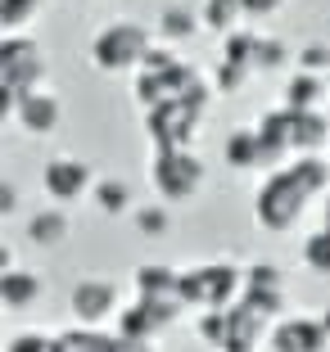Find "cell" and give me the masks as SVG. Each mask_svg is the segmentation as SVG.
Masks as SVG:
<instances>
[{"label":"cell","instance_id":"obj_1","mask_svg":"<svg viewBox=\"0 0 330 352\" xmlns=\"http://www.w3.org/2000/svg\"><path fill=\"white\" fill-rule=\"evenodd\" d=\"M330 186V163H321L317 154H303V158H289L285 167L262 181L258 190V204H254V217H258L262 230L280 235V230H294L308 212V204L317 195H326Z\"/></svg>","mask_w":330,"mask_h":352},{"label":"cell","instance_id":"obj_2","mask_svg":"<svg viewBox=\"0 0 330 352\" xmlns=\"http://www.w3.org/2000/svg\"><path fill=\"white\" fill-rule=\"evenodd\" d=\"M245 294V271L236 262H199V267H186L176 276V298L181 307H199V311H227L240 302Z\"/></svg>","mask_w":330,"mask_h":352},{"label":"cell","instance_id":"obj_3","mask_svg":"<svg viewBox=\"0 0 330 352\" xmlns=\"http://www.w3.org/2000/svg\"><path fill=\"white\" fill-rule=\"evenodd\" d=\"M154 50V36L132 19H114L109 28H100L91 36V68L95 73H136L145 63V54Z\"/></svg>","mask_w":330,"mask_h":352},{"label":"cell","instance_id":"obj_4","mask_svg":"<svg viewBox=\"0 0 330 352\" xmlns=\"http://www.w3.org/2000/svg\"><path fill=\"white\" fill-rule=\"evenodd\" d=\"M149 181H154V195L167 204H186L204 190L208 172L204 158L195 149H154V167H149Z\"/></svg>","mask_w":330,"mask_h":352},{"label":"cell","instance_id":"obj_5","mask_svg":"<svg viewBox=\"0 0 330 352\" xmlns=\"http://www.w3.org/2000/svg\"><path fill=\"white\" fill-rule=\"evenodd\" d=\"M45 77V59H41V45L32 36H0V86L10 91H37Z\"/></svg>","mask_w":330,"mask_h":352},{"label":"cell","instance_id":"obj_6","mask_svg":"<svg viewBox=\"0 0 330 352\" xmlns=\"http://www.w3.org/2000/svg\"><path fill=\"white\" fill-rule=\"evenodd\" d=\"M145 126H149L154 149H190L195 126H199V109L186 100H163L154 109H145Z\"/></svg>","mask_w":330,"mask_h":352},{"label":"cell","instance_id":"obj_7","mask_svg":"<svg viewBox=\"0 0 330 352\" xmlns=\"http://www.w3.org/2000/svg\"><path fill=\"white\" fill-rule=\"evenodd\" d=\"M68 311H72V321L86 325V330H104V321H118V285L114 280H104V276H86L72 285L68 294Z\"/></svg>","mask_w":330,"mask_h":352},{"label":"cell","instance_id":"obj_8","mask_svg":"<svg viewBox=\"0 0 330 352\" xmlns=\"http://www.w3.org/2000/svg\"><path fill=\"white\" fill-rule=\"evenodd\" d=\"M41 190H45V199H54V204L63 208V204H77V199L91 195L95 176L82 158H50V163L41 167Z\"/></svg>","mask_w":330,"mask_h":352},{"label":"cell","instance_id":"obj_9","mask_svg":"<svg viewBox=\"0 0 330 352\" xmlns=\"http://www.w3.org/2000/svg\"><path fill=\"white\" fill-rule=\"evenodd\" d=\"M330 339L321 330V316H280L267 330V352H326Z\"/></svg>","mask_w":330,"mask_h":352},{"label":"cell","instance_id":"obj_10","mask_svg":"<svg viewBox=\"0 0 330 352\" xmlns=\"http://www.w3.org/2000/svg\"><path fill=\"white\" fill-rule=\"evenodd\" d=\"M59 118H63V104H59V95H50L45 86L19 95L14 122H19L28 135H50V131H59Z\"/></svg>","mask_w":330,"mask_h":352},{"label":"cell","instance_id":"obj_11","mask_svg":"<svg viewBox=\"0 0 330 352\" xmlns=\"http://www.w3.org/2000/svg\"><path fill=\"white\" fill-rule=\"evenodd\" d=\"M240 298L254 302L258 311H267L271 321H276V311H285V280H280V271L271 262H254L245 271V294Z\"/></svg>","mask_w":330,"mask_h":352},{"label":"cell","instance_id":"obj_12","mask_svg":"<svg viewBox=\"0 0 330 352\" xmlns=\"http://www.w3.org/2000/svg\"><path fill=\"white\" fill-rule=\"evenodd\" d=\"M41 294H45L41 276L28 271V267H14V271L0 276V307L5 311H32L37 302H41Z\"/></svg>","mask_w":330,"mask_h":352},{"label":"cell","instance_id":"obj_13","mask_svg":"<svg viewBox=\"0 0 330 352\" xmlns=\"http://www.w3.org/2000/svg\"><path fill=\"white\" fill-rule=\"evenodd\" d=\"M222 158H227V167H236V172H258V167H267L258 126H236V131L227 135V145H222Z\"/></svg>","mask_w":330,"mask_h":352},{"label":"cell","instance_id":"obj_14","mask_svg":"<svg viewBox=\"0 0 330 352\" xmlns=\"http://www.w3.org/2000/svg\"><path fill=\"white\" fill-rule=\"evenodd\" d=\"M176 276L181 271L163 267V262H141L132 271V289H136V298H176Z\"/></svg>","mask_w":330,"mask_h":352},{"label":"cell","instance_id":"obj_15","mask_svg":"<svg viewBox=\"0 0 330 352\" xmlns=\"http://www.w3.org/2000/svg\"><path fill=\"white\" fill-rule=\"evenodd\" d=\"M321 100H330V86L326 77L317 73H294L285 86V109H294V113H317Z\"/></svg>","mask_w":330,"mask_h":352},{"label":"cell","instance_id":"obj_16","mask_svg":"<svg viewBox=\"0 0 330 352\" xmlns=\"http://www.w3.org/2000/svg\"><path fill=\"white\" fill-rule=\"evenodd\" d=\"M68 212L63 208H41V212H32L28 217V239L37 244V249H54V244H63L68 239Z\"/></svg>","mask_w":330,"mask_h":352},{"label":"cell","instance_id":"obj_17","mask_svg":"<svg viewBox=\"0 0 330 352\" xmlns=\"http://www.w3.org/2000/svg\"><path fill=\"white\" fill-rule=\"evenodd\" d=\"M195 32H199V14L186 10V5H167V10L158 14V41L163 45H181V41H190Z\"/></svg>","mask_w":330,"mask_h":352},{"label":"cell","instance_id":"obj_18","mask_svg":"<svg viewBox=\"0 0 330 352\" xmlns=\"http://www.w3.org/2000/svg\"><path fill=\"white\" fill-rule=\"evenodd\" d=\"M118 334L104 330H86V325H72V330L54 334V352H114Z\"/></svg>","mask_w":330,"mask_h":352},{"label":"cell","instance_id":"obj_19","mask_svg":"<svg viewBox=\"0 0 330 352\" xmlns=\"http://www.w3.org/2000/svg\"><path fill=\"white\" fill-rule=\"evenodd\" d=\"M91 199H95V208H100L104 217H123L127 208H132V186L118 181V176H104V181H95Z\"/></svg>","mask_w":330,"mask_h":352},{"label":"cell","instance_id":"obj_20","mask_svg":"<svg viewBox=\"0 0 330 352\" xmlns=\"http://www.w3.org/2000/svg\"><path fill=\"white\" fill-rule=\"evenodd\" d=\"M240 19H245V10H240V0H204V10H199V23H204L208 32H236Z\"/></svg>","mask_w":330,"mask_h":352},{"label":"cell","instance_id":"obj_21","mask_svg":"<svg viewBox=\"0 0 330 352\" xmlns=\"http://www.w3.org/2000/svg\"><path fill=\"white\" fill-rule=\"evenodd\" d=\"M254 45H258V32L254 28L227 32V41H222V63H236V68L254 73Z\"/></svg>","mask_w":330,"mask_h":352},{"label":"cell","instance_id":"obj_22","mask_svg":"<svg viewBox=\"0 0 330 352\" xmlns=\"http://www.w3.org/2000/svg\"><path fill=\"white\" fill-rule=\"evenodd\" d=\"M289 59H294V54H289V45L280 41V36L258 32V45H254V73H276V68H285Z\"/></svg>","mask_w":330,"mask_h":352},{"label":"cell","instance_id":"obj_23","mask_svg":"<svg viewBox=\"0 0 330 352\" xmlns=\"http://www.w3.org/2000/svg\"><path fill=\"white\" fill-rule=\"evenodd\" d=\"M37 14H41V0H0V32L19 36Z\"/></svg>","mask_w":330,"mask_h":352},{"label":"cell","instance_id":"obj_24","mask_svg":"<svg viewBox=\"0 0 330 352\" xmlns=\"http://www.w3.org/2000/svg\"><path fill=\"white\" fill-rule=\"evenodd\" d=\"M299 258H303V267H308V271H317V276H330V226L312 230V235L303 239Z\"/></svg>","mask_w":330,"mask_h":352},{"label":"cell","instance_id":"obj_25","mask_svg":"<svg viewBox=\"0 0 330 352\" xmlns=\"http://www.w3.org/2000/svg\"><path fill=\"white\" fill-rule=\"evenodd\" d=\"M132 226L141 235H167L172 230V212H167V204H141V208H132Z\"/></svg>","mask_w":330,"mask_h":352},{"label":"cell","instance_id":"obj_26","mask_svg":"<svg viewBox=\"0 0 330 352\" xmlns=\"http://www.w3.org/2000/svg\"><path fill=\"white\" fill-rule=\"evenodd\" d=\"M195 334L208 343V348L217 352H227V334H231V321H227V311H199V321H195Z\"/></svg>","mask_w":330,"mask_h":352},{"label":"cell","instance_id":"obj_27","mask_svg":"<svg viewBox=\"0 0 330 352\" xmlns=\"http://www.w3.org/2000/svg\"><path fill=\"white\" fill-rule=\"evenodd\" d=\"M299 73H317V77H330V45H303L294 54Z\"/></svg>","mask_w":330,"mask_h":352},{"label":"cell","instance_id":"obj_28","mask_svg":"<svg viewBox=\"0 0 330 352\" xmlns=\"http://www.w3.org/2000/svg\"><path fill=\"white\" fill-rule=\"evenodd\" d=\"M5 352H54V339L41 330H19L14 339H5Z\"/></svg>","mask_w":330,"mask_h":352},{"label":"cell","instance_id":"obj_29","mask_svg":"<svg viewBox=\"0 0 330 352\" xmlns=\"http://www.w3.org/2000/svg\"><path fill=\"white\" fill-rule=\"evenodd\" d=\"M280 5H285V0H240V10H245V19H249V23L271 19V14H276Z\"/></svg>","mask_w":330,"mask_h":352},{"label":"cell","instance_id":"obj_30","mask_svg":"<svg viewBox=\"0 0 330 352\" xmlns=\"http://www.w3.org/2000/svg\"><path fill=\"white\" fill-rule=\"evenodd\" d=\"M245 82H249L245 68H236V63H217V91H240Z\"/></svg>","mask_w":330,"mask_h":352},{"label":"cell","instance_id":"obj_31","mask_svg":"<svg viewBox=\"0 0 330 352\" xmlns=\"http://www.w3.org/2000/svg\"><path fill=\"white\" fill-rule=\"evenodd\" d=\"M19 186H14V181H5V176H0V217H14V212H19Z\"/></svg>","mask_w":330,"mask_h":352},{"label":"cell","instance_id":"obj_32","mask_svg":"<svg viewBox=\"0 0 330 352\" xmlns=\"http://www.w3.org/2000/svg\"><path fill=\"white\" fill-rule=\"evenodd\" d=\"M14 109H19V91L0 86V122H14Z\"/></svg>","mask_w":330,"mask_h":352},{"label":"cell","instance_id":"obj_33","mask_svg":"<svg viewBox=\"0 0 330 352\" xmlns=\"http://www.w3.org/2000/svg\"><path fill=\"white\" fill-rule=\"evenodd\" d=\"M114 352H158V348H154V343H127V339H118Z\"/></svg>","mask_w":330,"mask_h":352},{"label":"cell","instance_id":"obj_34","mask_svg":"<svg viewBox=\"0 0 330 352\" xmlns=\"http://www.w3.org/2000/svg\"><path fill=\"white\" fill-rule=\"evenodd\" d=\"M5 271H14V253L0 244V276H5Z\"/></svg>","mask_w":330,"mask_h":352},{"label":"cell","instance_id":"obj_35","mask_svg":"<svg viewBox=\"0 0 330 352\" xmlns=\"http://www.w3.org/2000/svg\"><path fill=\"white\" fill-rule=\"evenodd\" d=\"M317 316H321V330H326V339H330V307H326V311H317Z\"/></svg>","mask_w":330,"mask_h":352},{"label":"cell","instance_id":"obj_36","mask_svg":"<svg viewBox=\"0 0 330 352\" xmlns=\"http://www.w3.org/2000/svg\"><path fill=\"white\" fill-rule=\"evenodd\" d=\"M326 226H330V199H326Z\"/></svg>","mask_w":330,"mask_h":352},{"label":"cell","instance_id":"obj_37","mask_svg":"<svg viewBox=\"0 0 330 352\" xmlns=\"http://www.w3.org/2000/svg\"><path fill=\"white\" fill-rule=\"evenodd\" d=\"M0 352H5V343H0Z\"/></svg>","mask_w":330,"mask_h":352},{"label":"cell","instance_id":"obj_38","mask_svg":"<svg viewBox=\"0 0 330 352\" xmlns=\"http://www.w3.org/2000/svg\"><path fill=\"white\" fill-rule=\"evenodd\" d=\"M326 86H330V77H326Z\"/></svg>","mask_w":330,"mask_h":352}]
</instances>
